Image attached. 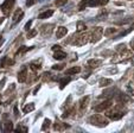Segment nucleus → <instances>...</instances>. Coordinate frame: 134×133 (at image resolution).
<instances>
[{
    "mask_svg": "<svg viewBox=\"0 0 134 133\" xmlns=\"http://www.w3.org/2000/svg\"><path fill=\"white\" fill-rule=\"evenodd\" d=\"M90 124L94 125V126H98V127H105L109 124L108 119L106 116L101 115V114H94V115L90 118Z\"/></svg>",
    "mask_w": 134,
    "mask_h": 133,
    "instance_id": "obj_1",
    "label": "nucleus"
},
{
    "mask_svg": "<svg viewBox=\"0 0 134 133\" xmlns=\"http://www.w3.org/2000/svg\"><path fill=\"white\" fill-rule=\"evenodd\" d=\"M90 41V35L89 33H83V35H80L77 38H76V35H74L71 37V41L70 43L74 45H77V46H82V45L87 44Z\"/></svg>",
    "mask_w": 134,
    "mask_h": 133,
    "instance_id": "obj_2",
    "label": "nucleus"
},
{
    "mask_svg": "<svg viewBox=\"0 0 134 133\" xmlns=\"http://www.w3.org/2000/svg\"><path fill=\"white\" fill-rule=\"evenodd\" d=\"M106 115L109 116L112 120H120L122 116L125 115V111H120L119 108H115L113 111H108Z\"/></svg>",
    "mask_w": 134,
    "mask_h": 133,
    "instance_id": "obj_3",
    "label": "nucleus"
},
{
    "mask_svg": "<svg viewBox=\"0 0 134 133\" xmlns=\"http://www.w3.org/2000/svg\"><path fill=\"white\" fill-rule=\"evenodd\" d=\"M102 35H103V29L101 26L95 27V30H94L93 33L90 35V42H91V43H97L98 41L101 39Z\"/></svg>",
    "mask_w": 134,
    "mask_h": 133,
    "instance_id": "obj_4",
    "label": "nucleus"
},
{
    "mask_svg": "<svg viewBox=\"0 0 134 133\" xmlns=\"http://www.w3.org/2000/svg\"><path fill=\"white\" fill-rule=\"evenodd\" d=\"M112 106H113V100H112V99H108V100L101 102L100 105H97V106L95 107V111H96L97 113H101V112H105V111L109 109Z\"/></svg>",
    "mask_w": 134,
    "mask_h": 133,
    "instance_id": "obj_5",
    "label": "nucleus"
},
{
    "mask_svg": "<svg viewBox=\"0 0 134 133\" xmlns=\"http://www.w3.org/2000/svg\"><path fill=\"white\" fill-rule=\"evenodd\" d=\"M13 5H14V0H5V1L2 2V5H1V11H2V13H4L5 16H9L10 13H11V10L13 7Z\"/></svg>",
    "mask_w": 134,
    "mask_h": 133,
    "instance_id": "obj_6",
    "label": "nucleus"
},
{
    "mask_svg": "<svg viewBox=\"0 0 134 133\" xmlns=\"http://www.w3.org/2000/svg\"><path fill=\"white\" fill-rule=\"evenodd\" d=\"M54 27H55L54 24H45V25L40 27V33L43 36H50L52 33V31H54Z\"/></svg>",
    "mask_w": 134,
    "mask_h": 133,
    "instance_id": "obj_7",
    "label": "nucleus"
},
{
    "mask_svg": "<svg viewBox=\"0 0 134 133\" xmlns=\"http://www.w3.org/2000/svg\"><path fill=\"white\" fill-rule=\"evenodd\" d=\"M89 101H90L89 95H87V96H83V98L80 100V102H78V108H80L81 112H83L84 109H87V107H88V103H89Z\"/></svg>",
    "mask_w": 134,
    "mask_h": 133,
    "instance_id": "obj_8",
    "label": "nucleus"
},
{
    "mask_svg": "<svg viewBox=\"0 0 134 133\" xmlns=\"http://www.w3.org/2000/svg\"><path fill=\"white\" fill-rule=\"evenodd\" d=\"M108 0H88L87 6L88 7H95V6H103L107 5Z\"/></svg>",
    "mask_w": 134,
    "mask_h": 133,
    "instance_id": "obj_9",
    "label": "nucleus"
},
{
    "mask_svg": "<svg viewBox=\"0 0 134 133\" xmlns=\"http://www.w3.org/2000/svg\"><path fill=\"white\" fill-rule=\"evenodd\" d=\"M13 64H14V61L9 58V57H2V60L0 61V67L1 68H9Z\"/></svg>",
    "mask_w": 134,
    "mask_h": 133,
    "instance_id": "obj_10",
    "label": "nucleus"
},
{
    "mask_svg": "<svg viewBox=\"0 0 134 133\" xmlns=\"http://www.w3.org/2000/svg\"><path fill=\"white\" fill-rule=\"evenodd\" d=\"M27 79V69L26 68H23L21 70L18 72V81L19 82H25Z\"/></svg>",
    "mask_w": 134,
    "mask_h": 133,
    "instance_id": "obj_11",
    "label": "nucleus"
},
{
    "mask_svg": "<svg viewBox=\"0 0 134 133\" xmlns=\"http://www.w3.org/2000/svg\"><path fill=\"white\" fill-rule=\"evenodd\" d=\"M68 33V29L65 26H58L57 31H56V37L57 38H63L64 36Z\"/></svg>",
    "mask_w": 134,
    "mask_h": 133,
    "instance_id": "obj_12",
    "label": "nucleus"
},
{
    "mask_svg": "<svg viewBox=\"0 0 134 133\" xmlns=\"http://www.w3.org/2000/svg\"><path fill=\"white\" fill-rule=\"evenodd\" d=\"M67 127H69V125L68 124H63V123H61V121H56L54 124V130L55 131H64Z\"/></svg>",
    "mask_w": 134,
    "mask_h": 133,
    "instance_id": "obj_13",
    "label": "nucleus"
},
{
    "mask_svg": "<svg viewBox=\"0 0 134 133\" xmlns=\"http://www.w3.org/2000/svg\"><path fill=\"white\" fill-rule=\"evenodd\" d=\"M101 64H102V61H101V60H96V58H93V60H89V61H88V65H89L91 69L98 68V67H100Z\"/></svg>",
    "mask_w": 134,
    "mask_h": 133,
    "instance_id": "obj_14",
    "label": "nucleus"
},
{
    "mask_svg": "<svg viewBox=\"0 0 134 133\" xmlns=\"http://www.w3.org/2000/svg\"><path fill=\"white\" fill-rule=\"evenodd\" d=\"M24 16V13H23V11L20 9L16 10V12H14V14H13V17H12V19H13V23H18L19 20L21 19V17Z\"/></svg>",
    "mask_w": 134,
    "mask_h": 133,
    "instance_id": "obj_15",
    "label": "nucleus"
},
{
    "mask_svg": "<svg viewBox=\"0 0 134 133\" xmlns=\"http://www.w3.org/2000/svg\"><path fill=\"white\" fill-rule=\"evenodd\" d=\"M67 57V53L64 51H61V50H56V52L54 53V58L55 60H58V61H62Z\"/></svg>",
    "mask_w": 134,
    "mask_h": 133,
    "instance_id": "obj_16",
    "label": "nucleus"
},
{
    "mask_svg": "<svg viewBox=\"0 0 134 133\" xmlns=\"http://www.w3.org/2000/svg\"><path fill=\"white\" fill-rule=\"evenodd\" d=\"M81 71V68L80 67H71V68H69V69H67L65 70V74L67 75H75V74H78Z\"/></svg>",
    "mask_w": 134,
    "mask_h": 133,
    "instance_id": "obj_17",
    "label": "nucleus"
},
{
    "mask_svg": "<svg viewBox=\"0 0 134 133\" xmlns=\"http://www.w3.org/2000/svg\"><path fill=\"white\" fill-rule=\"evenodd\" d=\"M54 14V10H48V11H45L43 13H40L39 14V19H48V18H50L51 16Z\"/></svg>",
    "mask_w": 134,
    "mask_h": 133,
    "instance_id": "obj_18",
    "label": "nucleus"
},
{
    "mask_svg": "<svg viewBox=\"0 0 134 133\" xmlns=\"http://www.w3.org/2000/svg\"><path fill=\"white\" fill-rule=\"evenodd\" d=\"M112 82H113V81L110 80V79H106V77H103V79L100 80L98 86H100V87H108L109 84H112Z\"/></svg>",
    "mask_w": 134,
    "mask_h": 133,
    "instance_id": "obj_19",
    "label": "nucleus"
},
{
    "mask_svg": "<svg viewBox=\"0 0 134 133\" xmlns=\"http://www.w3.org/2000/svg\"><path fill=\"white\" fill-rule=\"evenodd\" d=\"M33 111H35V103H27L23 108L24 113H30V112H33Z\"/></svg>",
    "mask_w": 134,
    "mask_h": 133,
    "instance_id": "obj_20",
    "label": "nucleus"
},
{
    "mask_svg": "<svg viewBox=\"0 0 134 133\" xmlns=\"http://www.w3.org/2000/svg\"><path fill=\"white\" fill-rule=\"evenodd\" d=\"M30 68L32 69L33 71H38V70H40V68H42V63L39 62H32L31 64H30Z\"/></svg>",
    "mask_w": 134,
    "mask_h": 133,
    "instance_id": "obj_21",
    "label": "nucleus"
},
{
    "mask_svg": "<svg viewBox=\"0 0 134 133\" xmlns=\"http://www.w3.org/2000/svg\"><path fill=\"white\" fill-rule=\"evenodd\" d=\"M76 29H77V32H83L87 30V25L83 23V21H78L76 24Z\"/></svg>",
    "mask_w": 134,
    "mask_h": 133,
    "instance_id": "obj_22",
    "label": "nucleus"
},
{
    "mask_svg": "<svg viewBox=\"0 0 134 133\" xmlns=\"http://www.w3.org/2000/svg\"><path fill=\"white\" fill-rule=\"evenodd\" d=\"M70 81H71V79H70V77H63L62 80H61V82H59V88L64 89V88H65V86H67V84H68Z\"/></svg>",
    "mask_w": 134,
    "mask_h": 133,
    "instance_id": "obj_23",
    "label": "nucleus"
},
{
    "mask_svg": "<svg viewBox=\"0 0 134 133\" xmlns=\"http://www.w3.org/2000/svg\"><path fill=\"white\" fill-rule=\"evenodd\" d=\"M115 32H116L115 27H108V29H106V31H105L103 33H105V36H106V37H110L112 35H114Z\"/></svg>",
    "mask_w": 134,
    "mask_h": 133,
    "instance_id": "obj_24",
    "label": "nucleus"
},
{
    "mask_svg": "<svg viewBox=\"0 0 134 133\" xmlns=\"http://www.w3.org/2000/svg\"><path fill=\"white\" fill-rule=\"evenodd\" d=\"M50 126H51V120L46 118L44 120V123H43V126H42V131H46Z\"/></svg>",
    "mask_w": 134,
    "mask_h": 133,
    "instance_id": "obj_25",
    "label": "nucleus"
},
{
    "mask_svg": "<svg viewBox=\"0 0 134 133\" xmlns=\"http://www.w3.org/2000/svg\"><path fill=\"white\" fill-rule=\"evenodd\" d=\"M33 49V46H31V48H27V46H21L20 49H19L18 51H17V55H21V53H25L27 52L29 50H32Z\"/></svg>",
    "mask_w": 134,
    "mask_h": 133,
    "instance_id": "obj_26",
    "label": "nucleus"
},
{
    "mask_svg": "<svg viewBox=\"0 0 134 133\" xmlns=\"http://www.w3.org/2000/svg\"><path fill=\"white\" fill-rule=\"evenodd\" d=\"M87 4H88V0H82L78 5V11H83V10L87 7Z\"/></svg>",
    "mask_w": 134,
    "mask_h": 133,
    "instance_id": "obj_27",
    "label": "nucleus"
},
{
    "mask_svg": "<svg viewBox=\"0 0 134 133\" xmlns=\"http://www.w3.org/2000/svg\"><path fill=\"white\" fill-rule=\"evenodd\" d=\"M13 130V124H12V121H7L6 124H5V131L6 132H10V131H12Z\"/></svg>",
    "mask_w": 134,
    "mask_h": 133,
    "instance_id": "obj_28",
    "label": "nucleus"
},
{
    "mask_svg": "<svg viewBox=\"0 0 134 133\" xmlns=\"http://www.w3.org/2000/svg\"><path fill=\"white\" fill-rule=\"evenodd\" d=\"M116 51L117 52H125L126 51V44H120L116 46Z\"/></svg>",
    "mask_w": 134,
    "mask_h": 133,
    "instance_id": "obj_29",
    "label": "nucleus"
},
{
    "mask_svg": "<svg viewBox=\"0 0 134 133\" xmlns=\"http://www.w3.org/2000/svg\"><path fill=\"white\" fill-rule=\"evenodd\" d=\"M117 100H119L120 102H126V101L128 100V98H127L126 95H124V94H120V95H119V98H117Z\"/></svg>",
    "mask_w": 134,
    "mask_h": 133,
    "instance_id": "obj_30",
    "label": "nucleus"
},
{
    "mask_svg": "<svg viewBox=\"0 0 134 133\" xmlns=\"http://www.w3.org/2000/svg\"><path fill=\"white\" fill-rule=\"evenodd\" d=\"M37 33H38V31H37V30H31V31L29 32V35H27V38H33Z\"/></svg>",
    "mask_w": 134,
    "mask_h": 133,
    "instance_id": "obj_31",
    "label": "nucleus"
},
{
    "mask_svg": "<svg viewBox=\"0 0 134 133\" xmlns=\"http://www.w3.org/2000/svg\"><path fill=\"white\" fill-rule=\"evenodd\" d=\"M63 68H64V64H55V65H52V69H55V70H62Z\"/></svg>",
    "mask_w": 134,
    "mask_h": 133,
    "instance_id": "obj_32",
    "label": "nucleus"
},
{
    "mask_svg": "<svg viewBox=\"0 0 134 133\" xmlns=\"http://www.w3.org/2000/svg\"><path fill=\"white\" fill-rule=\"evenodd\" d=\"M38 0H26V6L27 7H30V6H32V5H35Z\"/></svg>",
    "mask_w": 134,
    "mask_h": 133,
    "instance_id": "obj_33",
    "label": "nucleus"
},
{
    "mask_svg": "<svg viewBox=\"0 0 134 133\" xmlns=\"http://www.w3.org/2000/svg\"><path fill=\"white\" fill-rule=\"evenodd\" d=\"M31 25H32V20H29L26 24H25V26H24V29L26 30V31H29L30 30V27H31Z\"/></svg>",
    "mask_w": 134,
    "mask_h": 133,
    "instance_id": "obj_34",
    "label": "nucleus"
},
{
    "mask_svg": "<svg viewBox=\"0 0 134 133\" xmlns=\"http://www.w3.org/2000/svg\"><path fill=\"white\" fill-rule=\"evenodd\" d=\"M13 113H14V115L18 118L19 116V111H18V106L17 105H14V107H13Z\"/></svg>",
    "mask_w": 134,
    "mask_h": 133,
    "instance_id": "obj_35",
    "label": "nucleus"
},
{
    "mask_svg": "<svg viewBox=\"0 0 134 133\" xmlns=\"http://www.w3.org/2000/svg\"><path fill=\"white\" fill-rule=\"evenodd\" d=\"M65 2H67V0H57L55 4H56L57 6H62V5H64Z\"/></svg>",
    "mask_w": 134,
    "mask_h": 133,
    "instance_id": "obj_36",
    "label": "nucleus"
},
{
    "mask_svg": "<svg viewBox=\"0 0 134 133\" xmlns=\"http://www.w3.org/2000/svg\"><path fill=\"white\" fill-rule=\"evenodd\" d=\"M51 49H52V50H55V51H56V50H61V45H54Z\"/></svg>",
    "mask_w": 134,
    "mask_h": 133,
    "instance_id": "obj_37",
    "label": "nucleus"
},
{
    "mask_svg": "<svg viewBox=\"0 0 134 133\" xmlns=\"http://www.w3.org/2000/svg\"><path fill=\"white\" fill-rule=\"evenodd\" d=\"M39 89H40V86H37L36 88H35V90H33V94H35V95H36V94H37V92H38Z\"/></svg>",
    "mask_w": 134,
    "mask_h": 133,
    "instance_id": "obj_38",
    "label": "nucleus"
},
{
    "mask_svg": "<svg viewBox=\"0 0 134 133\" xmlns=\"http://www.w3.org/2000/svg\"><path fill=\"white\" fill-rule=\"evenodd\" d=\"M5 81H6V80L4 79V80H2L1 82H0V88H2V87H4V83H5Z\"/></svg>",
    "mask_w": 134,
    "mask_h": 133,
    "instance_id": "obj_39",
    "label": "nucleus"
},
{
    "mask_svg": "<svg viewBox=\"0 0 134 133\" xmlns=\"http://www.w3.org/2000/svg\"><path fill=\"white\" fill-rule=\"evenodd\" d=\"M131 46H132V49L134 50V38L132 39V41H131Z\"/></svg>",
    "mask_w": 134,
    "mask_h": 133,
    "instance_id": "obj_40",
    "label": "nucleus"
},
{
    "mask_svg": "<svg viewBox=\"0 0 134 133\" xmlns=\"http://www.w3.org/2000/svg\"><path fill=\"white\" fill-rule=\"evenodd\" d=\"M2 43H4V38H2V37L0 36V46L2 45Z\"/></svg>",
    "mask_w": 134,
    "mask_h": 133,
    "instance_id": "obj_41",
    "label": "nucleus"
},
{
    "mask_svg": "<svg viewBox=\"0 0 134 133\" xmlns=\"http://www.w3.org/2000/svg\"><path fill=\"white\" fill-rule=\"evenodd\" d=\"M2 21H4V18H0V24H1Z\"/></svg>",
    "mask_w": 134,
    "mask_h": 133,
    "instance_id": "obj_42",
    "label": "nucleus"
},
{
    "mask_svg": "<svg viewBox=\"0 0 134 133\" xmlns=\"http://www.w3.org/2000/svg\"><path fill=\"white\" fill-rule=\"evenodd\" d=\"M132 29H134V23H133V24H132Z\"/></svg>",
    "mask_w": 134,
    "mask_h": 133,
    "instance_id": "obj_43",
    "label": "nucleus"
},
{
    "mask_svg": "<svg viewBox=\"0 0 134 133\" xmlns=\"http://www.w3.org/2000/svg\"><path fill=\"white\" fill-rule=\"evenodd\" d=\"M0 98H1V95H0ZM0 105H1V100H0Z\"/></svg>",
    "mask_w": 134,
    "mask_h": 133,
    "instance_id": "obj_44",
    "label": "nucleus"
},
{
    "mask_svg": "<svg viewBox=\"0 0 134 133\" xmlns=\"http://www.w3.org/2000/svg\"><path fill=\"white\" fill-rule=\"evenodd\" d=\"M129 1H132V0H129Z\"/></svg>",
    "mask_w": 134,
    "mask_h": 133,
    "instance_id": "obj_45",
    "label": "nucleus"
}]
</instances>
